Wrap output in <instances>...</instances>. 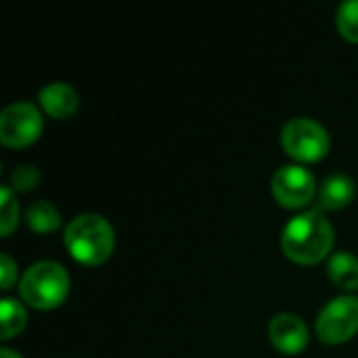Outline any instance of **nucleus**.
Wrapping results in <instances>:
<instances>
[{
	"label": "nucleus",
	"instance_id": "18",
	"mask_svg": "<svg viewBox=\"0 0 358 358\" xmlns=\"http://www.w3.org/2000/svg\"><path fill=\"white\" fill-rule=\"evenodd\" d=\"M0 358H23L19 352H15V350H10V348H2L0 350Z\"/></svg>",
	"mask_w": 358,
	"mask_h": 358
},
{
	"label": "nucleus",
	"instance_id": "17",
	"mask_svg": "<svg viewBox=\"0 0 358 358\" xmlns=\"http://www.w3.org/2000/svg\"><path fill=\"white\" fill-rule=\"evenodd\" d=\"M0 273H2V285L0 287L6 292L17 281V264H15V260L8 254H2L0 256Z\"/></svg>",
	"mask_w": 358,
	"mask_h": 358
},
{
	"label": "nucleus",
	"instance_id": "4",
	"mask_svg": "<svg viewBox=\"0 0 358 358\" xmlns=\"http://www.w3.org/2000/svg\"><path fill=\"white\" fill-rule=\"evenodd\" d=\"M281 147L292 159L315 164L329 153L331 138L319 122L310 117H294L281 128Z\"/></svg>",
	"mask_w": 358,
	"mask_h": 358
},
{
	"label": "nucleus",
	"instance_id": "13",
	"mask_svg": "<svg viewBox=\"0 0 358 358\" xmlns=\"http://www.w3.org/2000/svg\"><path fill=\"white\" fill-rule=\"evenodd\" d=\"M27 323V313L21 302L13 298H2L0 300V329H2V340H13L23 331Z\"/></svg>",
	"mask_w": 358,
	"mask_h": 358
},
{
	"label": "nucleus",
	"instance_id": "6",
	"mask_svg": "<svg viewBox=\"0 0 358 358\" xmlns=\"http://www.w3.org/2000/svg\"><path fill=\"white\" fill-rule=\"evenodd\" d=\"M317 336L323 344L340 346L358 334V298L340 296L323 306L315 321Z\"/></svg>",
	"mask_w": 358,
	"mask_h": 358
},
{
	"label": "nucleus",
	"instance_id": "7",
	"mask_svg": "<svg viewBox=\"0 0 358 358\" xmlns=\"http://www.w3.org/2000/svg\"><path fill=\"white\" fill-rule=\"evenodd\" d=\"M271 191L277 203L287 210H302L319 195V187L313 172L306 170L302 164H289L279 168L273 176Z\"/></svg>",
	"mask_w": 358,
	"mask_h": 358
},
{
	"label": "nucleus",
	"instance_id": "15",
	"mask_svg": "<svg viewBox=\"0 0 358 358\" xmlns=\"http://www.w3.org/2000/svg\"><path fill=\"white\" fill-rule=\"evenodd\" d=\"M13 193L15 191L8 185H2V189H0V210H2L0 233H2V237H8L19 222V203L15 201Z\"/></svg>",
	"mask_w": 358,
	"mask_h": 358
},
{
	"label": "nucleus",
	"instance_id": "11",
	"mask_svg": "<svg viewBox=\"0 0 358 358\" xmlns=\"http://www.w3.org/2000/svg\"><path fill=\"white\" fill-rule=\"evenodd\" d=\"M329 281L342 292L358 289V258L350 252H338L329 258L327 264Z\"/></svg>",
	"mask_w": 358,
	"mask_h": 358
},
{
	"label": "nucleus",
	"instance_id": "1",
	"mask_svg": "<svg viewBox=\"0 0 358 358\" xmlns=\"http://www.w3.org/2000/svg\"><path fill=\"white\" fill-rule=\"evenodd\" d=\"M336 243V231L321 210H308L294 216L281 233L283 254L302 266L325 260Z\"/></svg>",
	"mask_w": 358,
	"mask_h": 358
},
{
	"label": "nucleus",
	"instance_id": "14",
	"mask_svg": "<svg viewBox=\"0 0 358 358\" xmlns=\"http://www.w3.org/2000/svg\"><path fill=\"white\" fill-rule=\"evenodd\" d=\"M336 25L342 38L358 44V0H346L338 6Z\"/></svg>",
	"mask_w": 358,
	"mask_h": 358
},
{
	"label": "nucleus",
	"instance_id": "3",
	"mask_svg": "<svg viewBox=\"0 0 358 358\" xmlns=\"http://www.w3.org/2000/svg\"><path fill=\"white\" fill-rule=\"evenodd\" d=\"M69 285V273L59 262L40 260L23 273L19 294L27 306L36 310H52L67 300Z\"/></svg>",
	"mask_w": 358,
	"mask_h": 358
},
{
	"label": "nucleus",
	"instance_id": "16",
	"mask_svg": "<svg viewBox=\"0 0 358 358\" xmlns=\"http://www.w3.org/2000/svg\"><path fill=\"white\" fill-rule=\"evenodd\" d=\"M40 185V172L36 166H19L13 170L10 174V182L8 187L15 193H27L31 189H36Z\"/></svg>",
	"mask_w": 358,
	"mask_h": 358
},
{
	"label": "nucleus",
	"instance_id": "2",
	"mask_svg": "<svg viewBox=\"0 0 358 358\" xmlns=\"http://www.w3.org/2000/svg\"><path fill=\"white\" fill-rule=\"evenodd\" d=\"M63 243L71 258L86 266H99L109 260L115 248L113 227L99 214H80L76 216L65 233Z\"/></svg>",
	"mask_w": 358,
	"mask_h": 358
},
{
	"label": "nucleus",
	"instance_id": "8",
	"mask_svg": "<svg viewBox=\"0 0 358 358\" xmlns=\"http://www.w3.org/2000/svg\"><path fill=\"white\" fill-rule=\"evenodd\" d=\"M308 338L306 323L292 313H281L268 323V340L281 355H302L308 346Z\"/></svg>",
	"mask_w": 358,
	"mask_h": 358
},
{
	"label": "nucleus",
	"instance_id": "10",
	"mask_svg": "<svg viewBox=\"0 0 358 358\" xmlns=\"http://www.w3.org/2000/svg\"><path fill=\"white\" fill-rule=\"evenodd\" d=\"M355 182L346 174H331L329 178L323 180L319 187V208L325 212H336L344 210L352 203L355 199Z\"/></svg>",
	"mask_w": 358,
	"mask_h": 358
},
{
	"label": "nucleus",
	"instance_id": "12",
	"mask_svg": "<svg viewBox=\"0 0 358 358\" xmlns=\"http://www.w3.org/2000/svg\"><path fill=\"white\" fill-rule=\"evenodd\" d=\"M25 224L38 235H48L61 227V214L48 201H34L25 210Z\"/></svg>",
	"mask_w": 358,
	"mask_h": 358
},
{
	"label": "nucleus",
	"instance_id": "5",
	"mask_svg": "<svg viewBox=\"0 0 358 358\" xmlns=\"http://www.w3.org/2000/svg\"><path fill=\"white\" fill-rule=\"evenodd\" d=\"M44 130V117L40 109L29 101H17L0 113V143L10 149H23L34 145Z\"/></svg>",
	"mask_w": 358,
	"mask_h": 358
},
{
	"label": "nucleus",
	"instance_id": "9",
	"mask_svg": "<svg viewBox=\"0 0 358 358\" xmlns=\"http://www.w3.org/2000/svg\"><path fill=\"white\" fill-rule=\"evenodd\" d=\"M38 103H40L42 111L46 115H50L52 120H69L80 107V96L71 84L50 82L40 90Z\"/></svg>",
	"mask_w": 358,
	"mask_h": 358
}]
</instances>
